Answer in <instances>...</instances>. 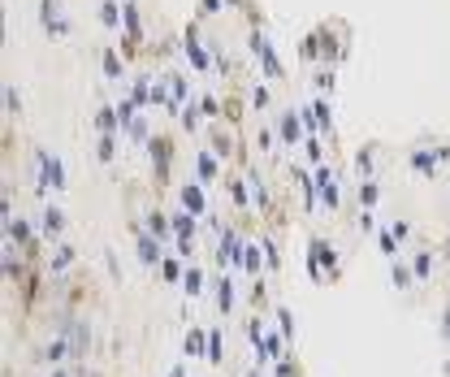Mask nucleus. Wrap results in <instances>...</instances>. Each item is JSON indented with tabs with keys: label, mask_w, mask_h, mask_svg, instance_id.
<instances>
[{
	"label": "nucleus",
	"mask_w": 450,
	"mask_h": 377,
	"mask_svg": "<svg viewBox=\"0 0 450 377\" xmlns=\"http://www.w3.org/2000/svg\"><path fill=\"white\" fill-rule=\"evenodd\" d=\"M204 282H208V278H204V269H199V264H191V269H187V278H182L187 295H191V299H199V295H204Z\"/></svg>",
	"instance_id": "obj_26"
},
{
	"label": "nucleus",
	"mask_w": 450,
	"mask_h": 377,
	"mask_svg": "<svg viewBox=\"0 0 450 377\" xmlns=\"http://www.w3.org/2000/svg\"><path fill=\"white\" fill-rule=\"evenodd\" d=\"M268 104H273V91H268L264 83H256V87H251V109H268Z\"/></svg>",
	"instance_id": "obj_33"
},
{
	"label": "nucleus",
	"mask_w": 450,
	"mask_h": 377,
	"mask_svg": "<svg viewBox=\"0 0 450 377\" xmlns=\"http://www.w3.org/2000/svg\"><path fill=\"white\" fill-rule=\"evenodd\" d=\"M182 260H187V256H164L160 278H164V282H182V278H187V269H191V264H182Z\"/></svg>",
	"instance_id": "obj_23"
},
{
	"label": "nucleus",
	"mask_w": 450,
	"mask_h": 377,
	"mask_svg": "<svg viewBox=\"0 0 450 377\" xmlns=\"http://www.w3.org/2000/svg\"><path fill=\"white\" fill-rule=\"evenodd\" d=\"M147 152H152V174H156V182H169V160H174V139H169V135H152V139H147Z\"/></svg>",
	"instance_id": "obj_4"
},
{
	"label": "nucleus",
	"mask_w": 450,
	"mask_h": 377,
	"mask_svg": "<svg viewBox=\"0 0 450 377\" xmlns=\"http://www.w3.org/2000/svg\"><path fill=\"white\" fill-rule=\"evenodd\" d=\"M199 113H204V109H199V100H191L187 109H182V130H199V126H204Z\"/></svg>",
	"instance_id": "obj_30"
},
{
	"label": "nucleus",
	"mask_w": 450,
	"mask_h": 377,
	"mask_svg": "<svg viewBox=\"0 0 450 377\" xmlns=\"http://www.w3.org/2000/svg\"><path fill=\"white\" fill-rule=\"evenodd\" d=\"M256 148H260V152H273V148H277L273 130H260V135H256Z\"/></svg>",
	"instance_id": "obj_40"
},
{
	"label": "nucleus",
	"mask_w": 450,
	"mask_h": 377,
	"mask_svg": "<svg viewBox=\"0 0 450 377\" xmlns=\"http://www.w3.org/2000/svg\"><path fill=\"white\" fill-rule=\"evenodd\" d=\"M389 282L399 286V291H412V286H420V282H416V274H412V264H407L403 256H399V260L389 264Z\"/></svg>",
	"instance_id": "obj_18"
},
{
	"label": "nucleus",
	"mask_w": 450,
	"mask_h": 377,
	"mask_svg": "<svg viewBox=\"0 0 450 377\" xmlns=\"http://www.w3.org/2000/svg\"><path fill=\"white\" fill-rule=\"evenodd\" d=\"M225 191H230V204H234V208H247V182H243V178L230 174V178H225Z\"/></svg>",
	"instance_id": "obj_27"
},
{
	"label": "nucleus",
	"mask_w": 450,
	"mask_h": 377,
	"mask_svg": "<svg viewBox=\"0 0 450 377\" xmlns=\"http://www.w3.org/2000/svg\"><path fill=\"white\" fill-rule=\"evenodd\" d=\"M351 165H355V182L372 178V170H377V148H372V143H368V148H360V152H355V160H351Z\"/></svg>",
	"instance_id": "obj_17"
},
{
	"label": "nucleus",
	"mask_w": 450,
	"mask_h": 377,
	"mask_svg": "<svg viewBox=\"0 0 450 377\" xmlns=\"http://www.w3.org/2000/svg\"><path fill=\"white\" fill-rule=\"evenodd\" d=\"M216 308H221L225 316L239 308V291H234V278H230V274H221V278H216Z\"/></svg>",
	"instance_id": "obj_15"
},
{
	"label": "nucleus",
	"mask_w": 450,
	"mask_h": 377,
	"mask_svg": "<svg viewBox=\"0 0 450 377\" xmlns=\"http://www.w3.org/2000/svg\"><path fill=\"white\" fill-rule=\"evenodd\" d=\"M308 269H312V282H338V252L320 234L308 239Z\"/></svg>",
	"instance_id": "obj_2"
},
{
	"label": "nucleus",
	"mask_w": 450,
	"mask_h": 377,
	"mask_svg": "<svg viewBox=\"0 0 450 377\" xmlns=\"http://www.w3.org/2000/svg\"><path fill=\"white\" fill-rule=\"evenodd\" d=\"M225 5H230V0H199V14H204V18H216Z\"/></svg>",
	"instance_id": "obj_38"
},
{
	"label": "nucleus",
	"mask_w": 450,
	"mask_h": 377,
	"mask_svg": "<svg viewBox=\"0 0 450 377\" xmlns=\"http://www.w3.org/2000/svg\"><path fill=\"white\" fill-rule=\"evenodd\" d=\"M199 109L208 113V122H216V118H221V104H216V95H212V91H208V95H199Z\"/></svg>",
	"instance_id": "obj_37"
},
{
	"label": "nucleus",
	"mask_w": 450,
	"mask_h": 377,
	"mask_svg": "<svg viewBox=\"0 0 450 377\" xmlns=\"http://www.w3.org/2000/svg\"><path fill=\"white\" fill-rule=\"evenodd\" d=\"M95 152H100V160H104V165H108V160H112V156H117V135H100Z\"/></svg>",
	"instance_id": "obj_31"
},
{
	"label": "nucleus",
	"mask_w": 450,
	"mask_h": 377,
	"mask_svg": "<svg viewBox=\"0 0 450 377\" xmlns=\"http://www.w3.org/2000/svg\"><path fill=\"white\" fill-rule=\"evenodd\" d=\"M355 230H360V234H372V230H377V217H372V208H360V217H355Z\"/></svg>",
	"instance_id": "obj_35"
},
{
	"label": "nucleus",
	"mask_w": 450,
	"mask_h": 377,
	"mask_svg": "<svg viewBox=\"0 0 450 377\" xmlns=\"http://www.w3.org/2000/svg\"><path fill=\"white\" fill-rule=\"evenodd\" d=\"M446 165H450V143H441V139H437V143H416V148L407 152V170L420 174V178H429V182H433Z\"/></svg>",
	"instance_id": "obj_1"
},
{
	"label": "nucleus",
	"mask_w": 450,
	"mask_h": 377,
	"mask_svg": "<svg viewBox=\"0 0 450 377\" xmlns=\"http://www.w3.org/2000/svg\"><path fill=\"white\" fill-rule=\"evenodd\" d=\"M377 247H381L385 256H399V247H403V243H399V239H394V234H389V230L381 226V234H377Z\"/></svg>",
	"instance_id": "obj_34"
},
{
	"label": "nucleus",
	"mask_w": 450,
	"mask_h": 377,
	"mask_svg": "<svg viewBox=\"0 0 450 377\" xmlns=\"http://www.w3.org/2000/svg\"><path fill=\"white\" fill-rule=\"evenodd\" d=\"M441 339H446V343H450V304H446V308H441Z\"/></svg>",
	"instance_id": "obj_41"
},
{
	"label": "nucleus",
	"mask_w": 450,
	"mask_h": 377,
	"mask_svg": "<svg viewBox=\"0 0 450 377\" xmlns=\"http://www.w3.org/2000/svg\"><path fill=\"white\" fill-rule=\"evenodd\" d=\"M182 52H187V61H191L199 74L212 66V57L204 52V43H199V31H195V26H187V35H182Z\"/></svg>",
	"instance_id": "obj_10"
},
{
	"label": "nucleus",
	"mask_w": 450,
	"mask_h": 377,
	"mask_svg": "<svg viewBox=\"0 0 450 377\" xmlns=\"http://www.w3.org/2000/svg\"><path fill=\"white\" fill-rule=\"evenodd\" d=\"M43 31L48 35H70V22L56 14V0H43Z\"/></svg>",
	"instance_id": "obj_19"
},
{
	"label": "nucleus",
	"mask_w": 450,
	"mask_h": 377,
	"mask_svg": "<svg viewBox=\"0 0 450 377\" xmlns=\"http://www.w3.org/2000/svg\"><path fill=\"white\" fill-rule=\"evenodd\" d=\"M178 204L191 212V217H208V195H204V182H182V187H178Z\"/></svg>",
	"instance_id": "obj_9"
},
{
	"label": "nucleus",
	"mask_w": 450,
	"mask_h": 377,
	"mask_svg": "<svg viewBox=\"0 0 450 377\" xmlns=\"http://www.w3.org/2000/svg\"><path fill=\"white\" fill-rule=\"evenodd\" d=\"M316 191H320V204H325L329 212H338V208H342V191H338V178H333V170L316 165Z\"/></svg>",
	"instance_id": "obj_8"
},
{
	"label": "nucleus",
	"mask_w": 450,
	"mask_h": 377,
	"mask_svg": "<svg viewBox=\"0 0 450 377\" xmlns=\"http://www.w3.org/2000/svg\"><path fill=\"white\" fill-rule=\"evenodd\" d=\"M182 347H187V356H191V360H208V330H204V326H191Z\"/></svg>",
	"instance_id": "obj_16"
},
{
	"label": "nucleus",
	"mask_w": 450,
	"mask_h": 377,
	"mask_svg": "<svg viewBox=\"0 0 450 377\" xmlns=\"http://www.w3.org/2000/svg\"><path fill=\"white\" fill-rule=\"evenodd\" d=\"M260 247H264V269H268V274H277V269H281V252H277V239L268 230L260 234Z\"/></svg>",
	"instance_id": "obj_24"
},
{
	"label": "nucleus",
	"mask_w": 450,
	"mask_h": 377,
	"mask_svg": "<svg viewBox=\"0 0 450 377\" xmlns=\"http://www.w3.org/2000/svg\"><path fill=\"white\" fill-rule=\"evenodd\" d=\"M126 122H122V113H117V104H100L95 109V135H117Z\"/></svg>",
	"instance_id": "obj_11"
},
{
	"label": "nucleus",
	"mask_w": 450,
	"mask_h": 377,
	"mask_svg": "<svg viewBox=\"0 0 450 377\" xmlns=\"http://www.w3.org/2000/svg\"><path fill=\"white\" fill-rule=\"evenodd\" d=\"M260 256H264V247L260 243H247V252H243V269L251 278H260Z\"/></svg>",
	"instance_id": "obj_28"
},
{
	"label": "nucleus",
	"mask_w": 450,
	"mask_h": 377,
	"mask_svg": "<svg viewBox=\"0 0 450 377\" xmlns=\"http://www.w3.org/2000/svg\"><path fill=\"white\" fill-rule=\"evenodd\" d=\"M169 377H187V364H174V368H169Z\"/></svg>",
	"instance_id": "obj_42"
},
{
	"label": "nucleus",
	"mask_w": 450,
	"mask_h": 377,
	"mask_svg": "<svg viewBox=\"0 0 450 377\" xmlns=\"http://www.w3.org/2000/svg\"><path fill=\"white\" fill-rule=\"evenodd\" d=\"M303 113H295V109H281L277 113V135H281V148H299L308 135H303Z\"/></svg>",
	"instance_id": "obj_5"
},
{
	"label": "nucleus",
	"mask_w": 450,
	"mask_h": 377,
	"mask_svg": "<svg viewBox=\"0 0 450 377\" xmlns=\"http://www.w3.org/2000/svg\"><path fill=\"white\" fill-rule=\"evenodd\" d=\"M195 174H199V182H216V152L195 156Z\"/></svg>",
	"instance_id": "obj_25"
},
{
	"label": "nucleus",
	"mask_w": 450,
	"mask_h": 377,
	"mask_svg": "<svg viewBox=\"0 0 450 377\" xmlns=\"http://www.w3.org/2000/svg\"><path fill=\"white\" fill-rule=\"evenodd\" d=\"M66 230H70L66 212L56 208V204H48V208H43V217H39V234H43L48 243H61V239H66Z\"/></svg>",
	"instance_id": "obj_7"
},
{
	"label": "nucleus",
	"mask_w": 450,
	"mask_h": 377,
	"mask_svg": "<svg viewBox=\"0 0 450 377\" xmlns=\"http://www.w3.org/2000/svg\"><path fill=\"white\" fill-rule=\"evenodd\" d=\"M247 48L256 52V61H260V70H264V78H268V83H281V78H286V70H281V61H277L273 43H268L260 31H247Z\"/></svg>",
	"instance_id": "obj_3"
},
{
	"label": "nucleus",
	"mask_w": 450,
	"mask_h": 377,
	"mask_svg": "<svg viewBox=\"0 0 450 377\" xmlns=\"http://www.w3.org/2000/svg\"><path fill=\"white\" fill-rule=\"evenodd\" d=\"M273 312H277V334H281V343L291 347V343H295V316H291V308H286V304H277Z\"/></svg>",
	"instance_id": "obj_22"
},
{
	"label": "nucleus",
	"mask_w": 450,
	"mask_h": 377,
	"mask_svg": "<svg viewBox=\"0 0 450 377\" xmlns=\"http://www.w3.org/2000/svg\"><path fill=\"white\" fill-rule=\"evenodd\" d=\"M377 200H381V182H377V178L355 182V204H360V208H377Z\"/></svg>",
	"instance_id": "obj_20"
},
{
	"label": "nucleus",
	"mask_w": 450,
	"mask_h": 377,
	"mask_svg": "<svg viewBox=\"0 0 450 377\" xmlns=\"http://www.w3.org/2000/svg\"><path fill=\"white\" fill-rule=\"evenodd\" d=\"M312 87H316V95H329V91H333V66L316 70V74H312Z\"/></svg>",
	"instance_id": "obj_29"
},
{
	"label": "nucleus",
	"mask_w": 450,
	"mask_h": 377,
	"mask_svg": "<svg viewBox=\"0 0 450 377\" xmlns=\"http://www.w3.org/2000/svg\"><path fill=\"white\" fill-rule=\"evenodd\" d=\"M208 364H221V330H208Z\"/></svg>",
	"instance_id": "obj_36"
},
{
	"label": "nucleus",
	"mask_w": 450,
	"mask_h": 377,
	"mask_svg": "<svg viewBox=\"0 0 450 377\" xmlns=\"http://www.w3.org/2000/svg\"><path fill=\"white\" fill-rule=\"evenodd\" d=\"M35 170H39V178L52 191H66V170H61V160H56L52 152H35Z\"/></svg>",
	"instance_id": "obj_6"
},
{
	"label": "nucleus",
	"mask_w": 450,
	"mask_h": 377,
	"mask_svg": "<svg viewBox=\"0 0 450 377\" xmlns=\"http://www.w3.org/2000/svg\"><path fill=\"white\" fill-rule=\"evenodd\" d=\"M5 113H9V118L22 113V104H18V91H14V87H5Z\"/></svg>",
	"instance_id": "obj_39"
},
{
	"label": "nucleus",
	"mask_w": 450,
	"mask_h": 377,
	"mask_svg": "<svg viewBox=\"0 0 450 377\" xmlns=\"http://www.w3.org/2000/svg\"><path fill=\"white\" fill-rule=\"evenodd\" d=\"M100 70L108 83H122L126 78V61L117 57V48H100Z\"/></svg>",
	"instance_id": "obj_14"
},
{
	"label": "nucleus",
	"mask_w": 450,
	"mask_h": 377,
	"mask_svg": "<svg viewBox=\"0 0 450 377\" xmlns=\"http://www.w3.org/2000/svg\"><path fill=\"white\" fill-rule=\"evenodd\" d=\"M385 230H389L394 239H399V243H407V239H412V222H407V217H394V222H385Z\"/></svg>",
	"instance_id": "obj_32"
},
{
	"label": "nucleus",
	"mask_w": 450,
	"mask_h": 377,
	"mask_svg": "<svg viewBox=\"0 0 450 377\" xmlns=\"http://www.w3.org/2000/svg\"><path fill=\"white\" fill-rule=\"evenodd\" d=\"M100 22H104L108 31H122V22H126V9L117 5V0H100Z\"/></svg>",
	"instance_id": "obj_21"
},
{
	"label": "nucleus",
	"mask_w": 450,
	"mask_h": 377,
	"mask_svg": "<svg viewBox=\"0 0 450 377\" xmlns=\"http://www.w3.org/2000/svg\"><path fill=\"white\" fill-rule=\"evenodd\" d=\"M70 269H74V247H70V243H56V247L48 252V274L61 278V274H70Z\"/></svg>",
	"instance_id": "obj_13"
},
{
	"label": "nucleus",
	"mask_w": 450,
	"mask_h": 377,
	"mask_svg": "<svg viewBox=\"0 0 450 377\" xmlns=\"http://www.w3.org/2000/svg\"><path fill=\"white\" fill-rule=\"evenodd\" d=\"M433 269H437V252H433V247H420V252L412 256V274H416V282H420V286H429Z\"/></svg>",
	"instance_id": "obj_12"
}]
</instances>
